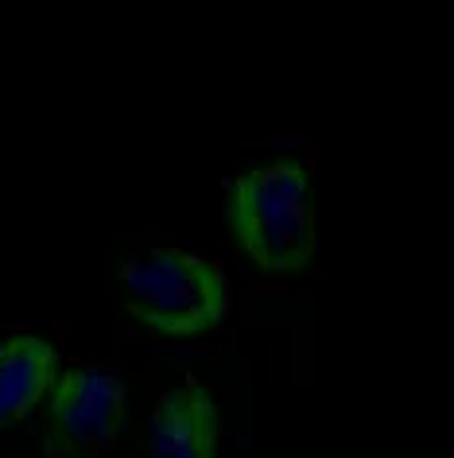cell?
<instances>
[{"label":"cell","instance_id":"cell-1","mask_svg":"<svg viewBox=\"0 0 454 458\" xmlns=\"http://www.w3.org/2000/svg\"><path fill=\"white\" fill-rule=\"evenodd\" d=\"M230 222L241 249L272 276H295L315 253L307 171L291 159L248 171L230 187Z\"/></svg>","mask_w":454,"mask_h":458},{"label":"cell","instance_id":"cell-2","mask_svg":"<svg viewBox=\"0 0 454 458\" xmlns=\"http://www.w3.org/2000/svg\"><path fill=\"white\" fill-rule=\"evenodd\" d=\"M121 292L124 311L164 338L214 335L230 311L225 272L183 249H156L140 260H129L121 272Z\"/></svg>","mask_w":454,"mask_h":458},{"label":"cell","instance_id":"cell-3","mask_svg":"<svg viewBox=\"0 0 454 458\" xmlns=\"http://www.w3.org/2000/svg\"><path fill=\"white\" fill-rule=\"evenodd\" d=\"M124 420V388L113 373L97 365H74L51 393L47 411V451L66 454H101L117 443Z\"/></svg>","mask_w":454,"mask_h":458},{"label":"cell","instance_id":"cell-4","mask_svg":"<svg viewBox=\"0 0 454 458\" xmlns=\"http://www.w3.org/2000/svg\"><path fill=\"white\" fill-rule=\"evenodd\" d=\"M218 446V408L198 381L160 396L152 411V451L172 458H202Z\"/></svg>","mask_w":454,"mask_h":458},{"label":"cell","instance_id":"cell-5","mask_svg":"<svg viewBox=\"0 0 454 458\" xmlns=\"http://www.w3.org/2000/svg\"><path fill=\"white\" fill-rule=\"evenodd\" d=\"M59 353L36 335H13L0 346V428H13L51 393Z\"/></svg>","mask_w":454,"mask_h":458}]
</instances>
